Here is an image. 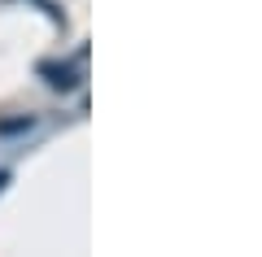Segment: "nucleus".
<instances>
[{
	"label": "nucleus",
	"mask_w": 262,
	"mask_h": 257,
	"mask_svg": "<svg viewBox=\"0 0 262 257\" xmlns=\"http://www.w3.org/2000/svg\"><path fill=\"white\" fill-rule=\"evenodd\" d=\"M39 70H44L48 83H53V87H61V92H70V87H75V74L66 70V65H39Z\"/></svg>",
	"instance_id": "nucleus-1"
},
{
	"label": "nucleus",
	"mask_w": 262,
	"mask_h": 257,
	"mask_svg": "<svg viewBox=\"0 0 262 257\" xmlns=\"http://www.w3.org/2000/svg\"><path fill=\"white\" fill-rule=\"evenodd\" d=\"M5 179H9V175H5V170H0V188H5Z\"/></svg>",
	"instance_id": "nucleus-2"
}]
</instances>
